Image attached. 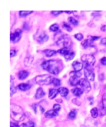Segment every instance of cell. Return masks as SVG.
<instances>
[{
    "label": "cell",
    "mask_w": 106,
    "mask_h": 127,
    "mask_svg": "<svg viewBox=\"0 0 106 127\" xmlns=\"http://www.w3.org/2000/svg\"><path fill=\"white\" fill-rule=\"evenodd\" d=\"M41 66L50 73L56 75L63 68L64 64L61 60L52 59L43 62Z\"/></svg>",
    "instance_id": "cell-1"
},
{
    "label": "cell",
    "mask_w": 106,
    "mask_h": 127,
    "mask_svg": "<svg viewBox=\"0 0 106 127\" xmlns=\"http://www.w3.org/2000/svg\"><path fill=\"white\" fill-rule=\"evenodd\" d=\"M54 40L56 45L61 48H70L72 45L71 37L67 34L63 33L59 31L55 34Z\"/></svg>",
    "instance_id": "cell-2"
},
{
    "label": "cell",
    "mask_w": 106,
    "mask_h": 127,
    "mask_svg": "<svg viewBox=\"0 0 106 127\" xmlns=\"http://www.w3.org/2000/svg\"><path fill=\"white\" fill-rule=\"evenodd\" d=\"M10 116L11 118L17 122L22 121L25 118L22 108L14 104H10Z\"/></svg>",
    "instance_id": "cell-3"
},
{
    "label": "cell",
    "mask_w": 106,
    "mask_h": 127,
    "mask_svg": "<svg viewBox=\"0 0 106 127\" xmlns=\"http://www.w3.org/2000/svg\"><path fill=\"white\" fill-rule=\"evenodd\" d=\"M53 78L51 75L47 74L38 75L35 78L36 83L40 86L48 85L52 83Z\"/></svg>",
    "instance_id": "cell-4"
},
{
    "label": "cell",
    "mask_w": 106,
    "mask_h": 127,
    "mask_svg": "<svg viewBox=\"0 0 106 127\" xmlns=\"http://www.w3.org/2000/svg\"><path fill=\"white\" fill-rule=\"evenodd\" d=\"M34 38L37 43L42 44L48 41L49 36L45 31L38 29L34 35Z\"/></svg>",
    "instance_id": "cell-5"
},
{
    "label": "cell",
    "mask_w": 106,
    "mask_h": 127,
    "mask_svg": "<svg viewBox=\"0 0 106 127\" xmlns=\"http://www.w3.org/2000/svg\"><path fill=\"white\" fill-rule=\"evenodd\" d=\"M57 53L63 55L65 60L67 61H70L72 60L75 56V54L74 52L71 51L69 48H64L58 50Z\"/></svg>",
    "instance_id": "cell-6"
},
{
    "label": "cell",
    "mask_w": 106,
    "mask_h": 127,
    "mask_svg": "<svg viewBox=\"0 0 106 127\" xmlns=\"http://www.w3.org/2000/svg\"><path fill=\"white\" fill-rule=\"evenodd\" d=\"M70 76V84L72 86H77L79 84L80 80L79 78L82 76V73L80 72H77L75 71H72L69 73Z\"/></svg>",
    "instance_id": "cell-7"
},
{
    "label": "cell",
    "mask_w": 106,
    "mask_h": 127,
    "mask_svg": "<svg viewBox=\"0 0 106 127\" xmlns=\"http://www.w3.org/2000/svg\"><path fill=\"white\" fill-rule=\"evenodd\" d=\"M81 60L85 65L92 66L95 63V59L92 54H84L81 58Z\"/></svg>",
    "instance_id": "cell-8"
},
{
    "label": "cell",
    "mask_w": 106,
    "mask_h": 127,
    "mask_svg": "<svg viewBox=\"0 0 106 127\" xmlns=\"http://www.w3.org/2000/svg\"><path fill=\"white\" fill-rule=\"evenodd\" d=\"M84 75L86 79L88 80L93 81L94 80L95 74L92 67L85 65L84 67Z\"/></svg>",
    "instance_id": "cell-9"
},
{
    "label": "cell",
    "mask_w": 106,
    "mask_h": 127,
    "mask_svg": "<svg viewBox=\"0 0 106 127\" xmlns=\"http://www.w3.org/2000/svg\"><path fill=\"white\" fill-rule=\"evenodd\" d=\"M79 85L81 87L83 91L86 93H88L91 90L90 84L87 79L82 78L80 79Z\"/></svg>",
    "instance_id": "cell-10"
},
{
    "label": "cell",
    "mask_w": 106,
    "mask_h": 127,
    "mask_svg": "<svg viewBox=\"0 0 106 127\" xmlns=\"http://www.w3.org/2000/svg\"><path fill=\"white\" fill-rule=\"evenodd\" d=\"M22 31L21 29L16 30L13 33L10 34V40L13 43H17L20 40Z\"/></svg>",
    "instance_id": "cell-11"
},
{
    "label": "cell",
    "mask_w": 106,
    "mask_h": 127,
    "mask_svg": "<svg viewBox=\"0 0 106 127\" xmlns=\"http://www.w3.org/2000/svg\"><path fill=\"white\" fill-rule=\"evenodd\" d=\"M100 115H104L106 114V94L104 95L102 100L100 103Z\"/></svg>",
    "instance_id": "cell-12"
},
{
    "label": "cell",
    "mask_w": 106,
    "mask_h": 127,
    "mask_svg": "<svg viewBox=\"0 0 106 127\" xmlns=\"http://www.w3.org/2000/svg\"><path fill=\"white\" fill-rule=\"evenodd\" d=\"M81 45L84 48L86 49L95 47V45L94 43V42L88 38L83 40L81 42Z\"/></svg>",
    "instance_id": "cell-13"
},
{
    "label": "cell",
    "mask_w": 106,
    "mask_h": 127,
    "mask_svg": "<svg viewBox=\"0 0 106 127\" xmlns=\"http://www.w3.org/2000/svg\"><path fill=\"white\" fill-rule=\"evenodd\" d=\"M10 79V96H12L17 92V89L14 85V77L11 75Z\"/></svg>",
    "instance_id": "cell-14"
},
{
    "label": "cell",
    "mask_w": 106,
    "mask_h": 127,
    "mask_svg": "<svg viewBox=\"0 0 106 127\" xmlns=\"http://www.w3.org/2000/svg\"><path fill=\"white\" fill-rule=\"evenodd\" d=\"M72 65L74 70L75 71L80 72L82 70L83 67V64L78 61H74L72 63Z\"/></svg>",
    "instance_id": "cell-15"
},
{
    "label": "cell",
    "mask_w": 106,
    "mask_h": 127,
    "mask_svg": "<svg viewBox=\"0 0 106 127\" xmlns=\"http://www.w3.org/2000/svg\"><path fill=\"white\" fill-rule=\"evenodd\" d=\"M44 115L47 118H53L58 116V113L54 110H51L47 111L44 114Z\"/></svg>",
    "instance_id": "cell-16"
},
{
    "label": "cell",
    "mask_w": 106,
    "mask_h": 127,
    "mask_svg": "<svg viewBox=\"0 0 106 127\" xmlns=\"http://www.w3.org/2000/svg\"><path fill=\"white\" fill-rule=\"evenodd\" d=\"M29 73L25 70H21L18 73V78L20 80H23L28 77Z\"/></svg>",
    "instance_id": "cell-17"
},
{
    "label": "cell",
    "mask_w": 106,
    "mask_h": 127,
    "mask_svg": "<svg viewBox=\"0 0 106 127\" xmlns=\"http://www.w3.org/2000/svg\"><path fill=\"white\" fill-rule=\"evenodd\" d=\"M34 58L33 56H30L29 57H27L25 58L24 61V65L26 67H29L31 66L33 61H34Z\"/></svg>",
    "instance_id": "cell-18"
},
{
    "label": "cell",
    "mask_w": 106,
    "mask_h": 127,
    "mask_svg": "<svg viewBox=\"0 0 106 127\" xmlns=\"http://www.w3.org/2000/svg\"><path fill=\"white\" fill-rule=\"evenodd\" d=\"M58 90L51 88L49 90V97L51 100L55 98L57 96V94H58Z\"/></svg>",
    "instance_id": "cell-19"
},
{
    "label": "cell",
    "mask_w": 106,
    "mask_h": 127,
    "mask_svg": "<svg viewBox=\"0 0 106 127\" xmlns=\"http://www.w3.org/2000/svg\"><path fill=\"white\" fill-rule=\"evenodd\" d=\"M58 91L61 96L63 97L67 96L69 93V90L64 87H60L58 89Z\"/></svg>",
    "instance_id": "cell-20"
},
{
    "label": "cell",
    "mask_w": 106,
    "mask_h": 127,
    "mask_svg": "<svg viewBox=\"0 0 106 127\" xmlns=\"http://www.w3.org/2000/svg\"><path fill=\"white\" fill-rule=\"evenodd\" d=\"M18 88L22 91H28L31 88V86L27 83H21L18 86Z\"/></svg>",
    "instance_id": "cell-21"
},
{
    "label": "cell",
    "mask_w": 106,
    "mask_h": 127,
    "mask_svg": "<svg viewBox=\"0 0 106 127\" xmlns=\"http://www.w3.org/2000/svg\"><path fill=\"white\" fill-rule=\"evenodd\" d=\"M45 95V93L43 91L42 88H39L36 91V94H35V98L37 99L41 98Z\"/></svg>",
    "instance_id": "cell-22"
},
{
    "label": "cell",
    "mask_w": 106,
    "mask_h": 127,
    "mask_svg": "<svg viewBox=\"0 0 106 127\" xmlns=\"http://www.w3.org/2000/svg\"><path fill=\"white\" fill-rule=\"evenodd\" d=\"M71 91L74 95L78 97H80L83 93V90L78 88H74L71 90Z\"/></svg>",
    "instance_id": "cell-23"
},
{
    "label": "cell",
    "mask_w": 106,
    "mask_h": 127,
    "mask_svg": "<svg viewBox=\"0 0 106 127\" xmlns=\"http://www.w3.org/2000/svg\"><path fill=\"white\" fill-rule=\"evenodd\" d=\"M56 51L50 49H46L43 51V53L47 57H51L57 53Z\"/></svg>",
    "instance_id": "cell-24"
},
{
    "label": "cell",
    "mask_w": 106,
    "mask_h": 127,
    "mask_svg": "<svg viewBox=\"0 0 106 127\" xmlns=\"http://www.w3.org/2000/svg\"><path fill=\"white\" fill-rule=\"evenodd\" d=\"M33 12V11H30V10H24V11H20L19 12V16L21 17H26L27 16L31 14Z\"/></svg>",
    "instance_id": "cell-25"
},
{
    "label": "cell",
    "mask_w": 106,
    "mask_h": 127,
    "mask_svg": "<svg viewBox=\"0 0 106 127\" xmlns=\"http://www.w3.org/2000/svg\"><path fill=\"white\" fill-rule=\"evenodd\" d=\"M62 28L64 30L67 31L69 32H71L72 31V28L70 24H68L66 22H63L62 24Z\"/></svg>",
    "instance_id": "cell-26"
},
{
    "label": "cell",
    "mask_w": 106,
    "mask_h": 127,
    "mask_svg": "<svg viewBox=\"0 0 106 127\" xmlns=\"http://www.w3.org/2000/svg\"><path fill=\"white\" fill-rule=\"evenodd\" d=\"M52 83L55 87H59L61 86V80L60 79L56 78H53Z\"/></svg>",
    "instance_id": "cell-27"
},
{
    "label": "cell",
    "mask_w": 106,
    "mask_h": 127,
    "mask_svg": "<svg viewBox=\"0 0 106 127\" xmlns=\"http://www.w3.org/2000/svg\"><path fill=\"white\" fill-rule=\"evenodd\" d=\"M68 21L71 24H72L74 26H77L78 25V20H77L76 19L74 18L73 17H69V18H68Z\"/></svg>",
    "instance_id": "cell-28"
},
{
    "label": "cell",
    "mask_w": 106,
    "mask_h": 127,
    "mask_svg": "<svg viewBox=\"0 0 106 127\" xmlns=\"http://www.w3.org/2000/svg\"><path fill=\"white\" fill-rule=\"evenodd\" d=\"M35 123L33 121H30L26 123H22L20 127H34Z\"/></svg>",
    "instance_id": "cell-29"
},
{
    "label": "cell",
    "mask_w": 106,
    "mask_h": 127,
    "mask_svg": "<svg viewBox=\"0 0 106 127\" xmlns=\"http://www.w3.org/2000/svg\"><path fill=\"white\" fill-rule=\"evenodd\" d=\"M59 26L57 24H55L51 26L49 29L52 32H58L59 31Z\"/></svg>",
    "instance_id": "cell-30"
},
{
    "label": "cell",
    "mask_w": 106,
    "mask_h": 127,
    "mask_svg": "<svg viewBox=\"0 0 106 127\" xmlns=\"http://www.w3.org/2000/svg\"><path fill=\"white\" fill-rule=\"evenodd\" d=\"M91 114L93 118H96L98 115L97 108H92L91 110Z\"/></svg>",
    "instance_id": "cell-31"
},
{
    "label": "cell",
    "mask_w": 106,
    "mask_h": 127,
    "mask_svg": "<svg viewBox=\"0 0 106 127\" xmlns=\"http://www.w3.org/2000/svg\"><path fill=\"white\" fill-rule=\"evenodd\" d=\"M74 37L78 41H81L84 38L83 35L81 33H78L76 34H75V35H74Z\"/></svg>",
    "instance_id": "cell-32"
},
{
    "label": "cell",
    "mask_w": 106,
    "mask_h": 127,
    "mask_svg": "<svg viewBox=\"0 0 106 127\" xmlns=\"http://www.w3.org/2000/svg\"><path fill=\"white\" fill-rule=\"evenodd\" d=\"M76 116V113L74 111L71 112L69 115V118L70 119H74Z\"/></svg>",
    "instance_id": "cell-33"
},
{
    "label": "cell",
    "mask_w": 106,
    "mask_h": 127,
    "mask_svg": "<svg viewBox=\"0 0 106 127\" xmlns=\"http://www.w3.org/2000/svg\"><path fill=\"white\" fill-rule=\"evenodd\" d=\"M100 38V36H90L89 37L88 39H89L90 40H91L93 42L96 40H98Z\"/></svg>",
    "instance_id": "cell-34"
},
{
    "label": "cell",
    "mask_w": 106,
    "mask_h": 127,
    "mask_svg": "<svg viewBox=\"0 0 106 127\" xmlns=\"http://www.w3.org/2000/svg\"><path fill=\"white\" fill-rule=\"evenodd\" d=\"M23 29L25 31H29L30 30V26L27 22H25L24 23L23 25Z\"/></svg>",
    "instance_id": "cell-35"
},
{
    "label": "cell",
    "mask_w": 106,
    "mask_h": 127,
    "mask_svg": "<svg viewBox=\"0 0 106 127\" xmlns=\"http://www.w3.org/2000/svg\"><path fill=\"white\" fill-rule=\"evenodd\" d=\"M53 109L55 110H56V111H58L60 110L61 109V105L58 104H56L54 105H53Z\"/></svg>",
    "instance_id": "cell-36"
},
{
    "label": "cell",
    "mask_w": 106,
    "mask_h": 127,
    "mask_svg": "<svg viewBox=\"0 0 106 127\" xmlns=\"http://www.w3.org/2000/svg\"><path fill=\"white\" fill-rule=\"evenodd\" d=\"M63 11H52L51 13L54 16H58L63 13Z\"/></svg>",
    "instance_id": "cell-37"
},
{
    "label": "cell",
    "mask_w": 106,
    "mask_h": 127,
    "mask_svg": "<svg viewBox=\"0 0 106 127\" xmlns=\"http://www.w3.org/2000/svg\"><path fill=\"white\" fill-rule=\"evenodd\" d=\"M16 51L14 50H11L10 51V57L12 58L16 55Z\"/></svg>",
    "instance_id": "cell-38"
},
{
    "label": "cell",
    "mask_w": 106,
    "mask_h": 127,
    "mask_svg": "<svg viewBox=\"0 0 106 127\" xmlns=\"http://www.w3.org/2000/svg\"><path fill=\"white\" fill-rule=\"evenodd\" d=\"M92 16H93L94 18H97V19L98 18H100L101 16V15L100 14L98 13H92Z\"/></svg>",
    "instance_id": "cell-39"
},
{
    "label": "cell",
    "mask_w": 106,
    "mask_h": 127,
    "mask_svg": "<svg viewBox=\"0 0 106 127\" xmlns=\"http://www.w3.org/2000/svg\"><path fill=\"white\" fill-rule=\"evenodd\" d=\"M10 127H19V126L18 123L10 122Z\"/></svg>",
    "instance_id": "cell-40"
},
{
    "label": "cell",
    "mask_w": 106,
    "mask_h": 127,
    "mask_svg": "<svg viewBox=\"0 0 106 127\" xmlns=\"http://www.w3.org/2000/svg\"><path fill=\"white\" fill-rule=\"evenodd\" d=\"M101 63L103 65H106V57H103L101 59Z\"/></svg>",
    "instance_id": "cell-41"
},
{
    "label": "cell",
    "mask_w": 106,
    "mask_h": 127,
    "mask_svg": "<svg viewBox=\"0 0 106 127\" xmlns=\"http://www.w3.org/2000/svg\"><path fill=\"white\" fill-rule=\"evenodd\" d=\"M100 43L101 44L106 46V38H104L102 39Z\"/></svg>",
    "instance_id": "cell-42"
},
{
    "label": "cell",
    "mask_w": 106,
    "mask_h": 127,
    "mask_svg": "<svg viewBox=\"0 0 106 127\" xmlns=\"http://www.w3.org/2000/svg\"><path fill=\"white\" fill-rule=\"evenodd\" d=\"M33 108L35 113L37 112V105L36 104H34L33 105Z\"/></svg>",
    "instance_id": "cell-43"
},
{
    "label": "cell",
    "mask_w": 106,
    "mask_h": 127,
    "mask_svg": "<svg viewBox=\"0 0 106 127\" xmlns=\"http://www.w3.org/2000/svg\"><path fill=\"white\" fill-rule=\"evenodd\" d=\"M101 31L103 32H106V25H104L101 27Z\"/></svg>",
    "instance_id": "cell-44"
},
{
    "label": "cell",
    "mask_w": 106,
    "mask_h": 127,
    "mask_svg": "<svg viewBox=\"0 0 106 127\" xmlns=\"http://www.w3.org/2000/svg\"><path fill=\"white\" fill-rule=\"evenodd\" d=\"M99 79L100 81H102L104 80V75L103 74H102L99 75Z\"/></svg>",
    "instance_id": "cell-45"
},
{
    "label": "cell",
    "mask_w": 106,
    "mask_h": 127,
    "mask_svg": "<svg viewBox=\"0 0 106 127\" xmlns=\"http://www.w3.org/2000/svg\"><path fill=\"white\" fill-rule=\"evenodd\" d=\"M88 99H89V102H90L91 105L93 104V102H94V98H93V97H89V98H88Z\"/></svg>",
    "instance_id": "cell-46"
},
{
    "label": "cell",
    "mask_w": 106,
    "mask_h": 127,
    "mask_svg": "<svg viewBox=\"0 0 106 127\" xmlns=\"http://www.w3.org/2000/svg\"><path fill=\"white\" fill-rule=\"evenodd\" d=\"M72 101L74 103L76 104V102H77V105H79V104H78V103L79 104H80V102H78V100H77L76 99H73V100H72Z\"/></svg>",
    "instance_id": "cell-47"
},
{
    "label": "cell",
    "mask_w": 106,
    "mask_h": 127,
    "mask_svg": "<svg viewBox=\"0 0 106 127\" xmlns=\"http://www.w3.org/2000/svg\"><path fill=\"white\" fill-rule=\"evenodd\" d=\"M40 111H41V113H44V111H45V110H44V108L40 106Z\"/></svg>",
    "instance_id": "cell-48"
},
{
    "label": "cell",
    "mask_w": 106,
    "mask_h": 127,
    "mask_svg": "<svg viewBox=\"0 0 106 127\" xmlns=\"http://www.w3.org/2000/svg\"><path fill=\"white\" fill-rule=\"evenodd\" d=\"M64 12L66 13H68L69 14H71V13H73V11H65Z\"/></svg>",
    "instance_id": "cell-49"
}]
</instances>
